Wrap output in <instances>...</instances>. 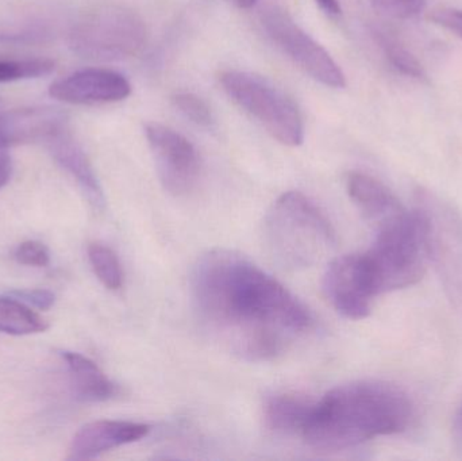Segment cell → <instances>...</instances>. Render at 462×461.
Wrapping results in <instances>:
<instances>
[{"label": "cell", "instance_id": "8992f818", "mask_svg": "<svg viewBox=\"0 0 462 461\" xmlns=\"http://www.w3.org/2000/svg\"><path fill=\"white\" fill-rule=\"evenodd\" d=\"M415 205L422 221L428 259L433 263L449 302L462 309V216L425 189L415 192Z\"/></svg>", "mask_w": 462, "mask_h": 461}, {"label": "cell", "instance_id": "d4e9b609", "mask_svg": "<svg viewBox=\"0 0 462 461\" xmlns=\"http://www.w3.org/2000/svg\"><path fill=\"white\" fill-rule=\"evenodd\" d=\"M428 19L433 23L449 30L462 40V10L450 7L434 8L429 13Z\"/></svg>", "mask_w": 462, "mask_h": 461}, {"label": "cell", "instance_id": "5bb4252c", "mask_svg": "<svg viewBox=\"0 0 462 461\" xmlns=\"http://www.w3.org/2000/svg\"><path fill=\"white\" fill-rule=\"evenodd\" d=\"M45 145L48 146L57 164L75 179L92 207L102 210L106 205V198L99 179L86 152L73 137L68 126L62 127L56 134L51 135Z\"/></svg>", "mask_w": 462, "mask_h": 461}, {"label": "cell", "instance_id": "cb8c5ba5", "mask_svg": "<svg viewBox=\"0 0 462 461\" xmlns=\"http://www.w3.org/2000/svg\"><path fill=\"white\" fill-rule=\"evenodd\" d=\"M14 257L19 264L29 267H46L51 263L49 249L40 241H24L15 249Z\"/></svg>", "mask_w": 462, "mask_h": 461}, {"label": "cell", "instance_id": "7c38bea8", "mask_svg": "<svg viewBox=\"0 0 462 461\" xmlns=\"http://www.w3.org/2000/svg\"><path fill=\"white\" fill-rule=\"evenodd\" d=\"M68 126L62 111L51 107L19 108L0 114V149L43 143Z\"/></svg>", "mask_w": 462, "mask_h": 461}, {"label": "cell", "instance_id": "4316f807", "mask_svg": "<svg viewBox=\"0 0 462 461\" xmlns=\"http://www.w3.org/2000/svg\"><path fill=\"white\" fill-rule=\"evenodd\" d=\"M13 173V160L7 152L0 149V189L5 186L10 180Z\"/></svg>", "mask_w": 462, "mask_h": 461}, {"label": "cell", "instance_id": "ba28073f", "mask_svg": "<svg viewBox=\"0 0 462 461\" xmlns=\"http://www.w3.org/2000/svg\"><path fill=\"white\" fill-rule=\"evenodd\" d=\"M261 23L269 40L314 80L330 88L346 87V78L330 53L301 29L284 8L279 5L266 8Z\"/></svg>", "mask_w": 462, "mask_h": 461}, {"label": "cell", "instance_id": "52a82bcc", "mask_svg": "<svg viewBox=\"0 0 462 461\" xmlns=\"http://www.w3.org/2000/svg\"><path fill=\"white\" fill-rule=\"evenodd\" d=\"M148 40L143 18L130 8L105 5L87 13L73 27L70 41L81 56L116 61L137 56Z\"/></svg>", "mask_w": 462, "mask_h": 461}, {"label": "cell", "instance_id": "30bf717a", "mask_svg": "<svg viewBox=\"0 0 462 461\" xmlns=\"http://www.w3.org/2000/svg\"><path fill=\"white\" fill-rule=\"evenodd\" d=\"M322 289L326 300L345 318L358 321L371 314L376 294L363 254L334 259L323 275Z\"/></svg>", "mask_w": 462, "mask_h": 461}, {"label": "cell", "instance_id": "7a4b0ae2", "mask_svg": "<svg viewBox=\"0 0 462 461\" xmlns=\"http://www.w3.org/2000/svg\"><path fill=\"white\" fill-rule=\"evenodd\" d=\"M412 416L409 394L396 384L350 382L315 402L301 438L317 451H344L380 436L404 432Z\"/></svg>", "mask_w": 462, "mask_h": 461}, {"label": "cell", "instance_id": "6da1fadb", "mask_svg": "<svg viewBox=\"0 0 462 461\" xmlns=\"http://www.w3.org/2000/svg\"><path fill=\"white\" fill-rule=\"evenodd\" d=\"M191 297L206 332L247 362L274 359L312 324L309 309L292 292L230 249H214L198 260Z\"/></svg>", "mask_w": 462, "mask_h": 461}, {"label": "cell", "instance_id": "5b68a950", "mask_svg": "<svg viewBox=\"0 0 462 461\" xmlns=\"http://www.w3.org/2000/svg\"><path fill=\"white\" fill-rule=\"evenodd\" d=\"M219 81L227 97L274 140L287 146L303 143L304 122L300 110L292 97L268 78L245 70H226Z\"/></svg>", "mask_w": 462, "mask_h": 461}, {"label": "cell", "instance_id": "44dd1931", "mask_svg": "<svg viewBox=\"0 0 462 461\" xmlns=\"http://www.w3.org/2000/svg\"><path fill=\"white\" fill-rule=\"evenodd\" d=\"M173 106L192 124L200 127L214 126V115L210 106L192 92H178L172 97Z\"/></svg>", "mask_w": 462, "mask_h": 461}, {"label": "cell", "instance_id": "9a60e30c", "mask_svg": "<svg viewBox=\"0 0 462 461\" xmlns=\"http://www.w3.org/2000/svg\"><path fill=\"white\" fill-rule=\"evenodd\" d=\"M346 187L350 199L374 230L407 211L387 186L366 173L350 172Z\"/></svg>", "mask_w": 462, "mask_h": 461}, {"label": "cell", "instance_id": "f1b7e54d", "mask_svg": "<svg viewBox=\"0 0 462 461\" xmlns=\"http://www.w3.org/2000/svg\"><path fill=\"white\" fill-rule=\"evenodd\" d=\"M320 10L328 16H338L341 14V5L338 0H315Z\"/></svg>", "mask_w": 462, "mask_h": 461}, {"label": "cell", "instance_id": "83f0119b", "mask_svg": "<svg viewBox=\"0 0 462 461\" xmlns=\"http://www.w3.org/2000/svg\"><path fill=\"white\" fill-rule=\"evenodd\" d=\"M452 435L456 443L462 447V395L455 414H453Z\"/></svg>", "mask_w": 462, "mask_h": 461}, {"label": "cell", "instance_id": "4fadbf2b", "mask_svg": "<svg viewBox=\"0 0 462 461\" xmlns=\"http://www.w3.org/2000/svg\"><path fill=\"white\" fill-rule=\"evenodd\" d=\"M151 427L129 421H95L81 428L72 440L70 460H91L105 452L135 443L148 436Z\"/></svg>", "mask_w": 462, "mask_h": 461}, {"label": "cell", "instance_id": "e0dca14e", "mask_svg": "<svg viewBox=\"0 0 462 461\" xmlns=\"http://www.w3.org/2000/svg\"><path fill=\"white\" fill-rule=\"evenodd\" d=\"M72 378L76 394L87 402H103L116 394V386L88 357L75 352H61Z\"/></svg>", "mask_w": 462, "mask_h": 461}, {"label": "cell", "instance_id": "603a6c76", "mask_svg": "<svg viewBox=\"0 0 462 461\" xmlns=\"http://www.w3.org/2000/svg\"><path fill=\"white\" fill-rule=\"evenodd\" d=\"M372 5L390 18L411 19L425 11L426 0H372Z\"/></svg>", "mask_w": 462, "mask_h": 461}, {"label": "cell", "instance_id": "2e32d148", "mask_svg": "<svg viewBox=\"0 0 462 461\" xmlns=\"http://www.w3.org/2000/svg\"><path fill=\"white\" fill-rule=\"evenodd\" d=\"M315 401L291 392L272 395L263 405L266 428L279 435H300L311 416Z\"/></svg>", "mask_w": 462, "mask_h": 461}, {"label": "cell", "instance_id": "ac0fdd59", "mask_svg": "<svg viewBox=\"0 0 462 461\" xmlns=\"http://www.w3.org/2000/svg\"><path fill=\"white\" fill-rule=\"evenodd\" d=\"M49 324L16 298L0 297V332L13 336L37 335Z\"/></svg>", "mask_w": 462, "mask_h": 461}, {"label": "cell", "instance_id": "7402d4cb", "mask_svg": "<svg viewBox=\"0 0 462 461\" xmlns=\"http://www.w3.org/2000/svg\"><path fill=\"white\" fill-rule=\"evenodd\" d=\"M383 45H384L388 60L395 69L403 75L411 76V78H423L422 65L406 48L390 40L383 41Z\"/></svg>", "mask_w": 462, "mask_h": 461}, {"label": "cell", "instance_id": "484cf974", "mask_svg": "<svg viewBox=\"0 0 462 461\" xmlns=\"http://www.w3.org/2000/svg\"><path fill=\"white\" fill-rule=\"evenodd\" d=\"M10 295L22 302L30 303L40 310H49L56 302V295L49 290H14Z\"/></svg>", "mask_w": 462, "mask_h": 461}, {"label": "cell", "instance_id": "d6986e66", "mask_svg": "<svg viewBox=\"0 0 462 461\" xmlns=\"http://www.w3.org/2000/svg\"><path fill=\"white\" fill-rule=\"evenodd\" d=\"M88 259L95 275L106 289L119 290L124 284L121 263L113 249L105 244L92 243L88 246Z\"/></svg>", "mask_w": 462, "mask_h": 461}, {"label": "cell", "instance_id": "f546056e", "mask_svg": "<svg viewBox=\"0 0 462 461\" xmlns=\"http://www.w3.org/2000/svg\"><path fill=\"white\" fill-rule=\"evenodd\" d=\"M227 2H230L236 7L241 8V10H249L257 3V0H227Z\"/></svg>", "mask_w": 462, "mask_h": 461}, {"label": "cell", "instance_id": "277c9868", "mask_svg": "<svg viewBox=\"0 0 462 461\" xmlns=\"http://www.w3.org/2000/svg\"><path fill=\"white\" fill-rule=\"evenodd\" d=\"M374 232V244L363 257L376 297L417 284L429 262L417 210H407Z\"/></svg>", "mask_w": 462, "mask_h": 461}, {"label": "cell", "instance_id": "ffe728a7", "mask_svg": "<svg viewBox=\"0 0 462 461\" xmlns=\"http://www.w3.org/2000/svg\"><path fill=\"white\" fill-rule=\"evenodd\" d=\"M56 69V62L49 59L2 60L0 83L43 78Z\"/></svg>", "mask_w": 462, "mask_h": 461}, {"label": "cell", "instance_id": "3957f363", "mask_svg": "<svg viewBox=\"0 0 462 461\" xmlns=\"http://www.w3.org/2000/svg\"><path fill=\"white\" fill-rule=\"evenodd\" d=\"M263 227L274 259L291 270L312 267L337 243L325 214L298 191L285 192L273 203Z\"/></svg>", "mask_w": 462, "mask_h": 461}, {"label": "cell", "instance_id": "8fae6325", "mask_svg": "<svg viewBox=\"0 0 462 461\" xmlns=\"http://www.w3.org/2000/svg\"><path fill=\"white\" fill-rule=\"evenodd\" d=\"M49 94L69 105H105L129 97L132 84L116 70L88 68L57 80L51 84Z\"/></svg>", "mask_w": 462, "mask_h": 461}, {"label": "cell", "instance_id": "9c48e42d", "mask_svg": "<svg viewBox=\"0 0 462 461\" xmlns=\"http://www.w3.org/2000/svg\"><path fill=\"white\" fill-rule=\"evenodd\" d=\"M145 134L165 191L175 197L191 192L202 170L199 153L191 141L157 122L145 124Z\"/></svg>", "mask_w": 462, "mask_h": 461}]
</instances>
